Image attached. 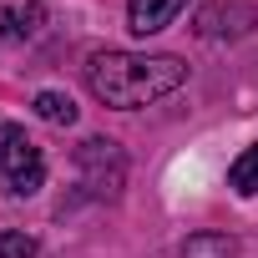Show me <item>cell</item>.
Returning a JSON list of instances; mask_svg holds the SVG:
<instances>
[{"mask_svg":"<svg viewBox=\"0 0 258 258\" xmlns=\"http://www.w3.org/2000/svg\"><path fill=\"white\" fill-rule=\"evenodd\" d=\"M258 26V6L253 0H208V6L198 11V36L203 41H238Z\"/></svg>","mask_w":258,"mask_h":258,"instance_id":"obj_4","label":"cell"},{"mask_svg":"<svg viewBox=\"0 0 258 258\" xmlns=\"http://www.w3.org/2000/svg\"><path fill=\"white\" fill-rule=\"evenodd\" d=\"M36 116L51 121V126H71V121H76V101H71L66 91H41V96H36Z\"/></svg>","mask_w":258,"mask_h":258,"instance_id":"obj_9","label":"cell"},{"mask_svg":"<svg viewBox=\"0 0 258 258\" xmlns=\"http://www.w3.org/2000/svg\"><path fill=\"white\" fill-rule=\"evenodd\" d=\"M0 182H6L16 198H31V192L46 187V152L16 121H0Z\"/></svg>","mask_w":258,"mask_h":258,"instance_id":"obj_2","label":"cell"},{"mask_svg":"<svg viewBox=\"0 0 258 258\" xmlns=\"http://www.w3.org/2000/svg\"><path fill=\"white\" fill-rule=\"evenodd\" d=\"M41 26H46L41 0H11V6H0V41H36Z\"/></svg>","mask_w":258,"mask_h":258,"instance_id":"obj_6","label":"cell"},{"mask_svg":"<svg viewBox=\"0 0 258 258\" xmlns=\"http://www.w3.org/2000/svg\"><path fill=\"white\" fill-rule=\"evenodd\" d=\"M187 81V66L177 56H142V51H96L86 61V86L101 106L137 111L147 101L172 96Z\"/></svg>","mask_w":258,"mask_h":258,"instance_id":"obj_1","label":"cell"},{"mask_svg":"<svg viewBox=\"0 0 258 258\" xmlns=\"http://www.w3.org/2000/svg\"><path fill=\"white\" fill-rule=\"evenodd\" d=\"M0 258H36V238L31 233H0Z\"/></svg>","mask_w":258,"mask_h":258,"instance_id":"obj_10","label":"cell"},{"mask_svg":"<svg viewBox=\"0 0 258 258\" xmlns=\"http://www.w3.org/2000/svg\"><path fill=\"white\" fill-rule=\"evenodd\" d=\"M182 11H187V0H132V6H126V31L132 36H157Z\"/></svg>","mask_w":258,"mask_h":258,"instance_id":"obj_5","label":"cell"},{"mask_svg":"<svg viewBox=\"0 0 258 258\" xmlns=\"http://www.w3.org/2000/svg\"><path fill=\"white\" fill-rule=\"evenodd\" d=\"M177 258H243L238 253V238H228V233H192L182 248H177Z\"/></svg>","mask_w":258,"mask_h":258,"instance_id":"obj_7","label":"cell"},{"mask_svg":"<svg viewBox=\"0 0 258 258\" xmlns=\"http://www.w3.org/2000/svg\"><path fill=\"white\" fill-rule=\"evenodd\" d=\"M76 172H81L86 198H101V203L126 187V157H121V147L111 137H86L76 147Z\"/></svg>","mask_w":258,"mask_h":258,"instance_id":"obj_3","label":"cell"},{"mask_svg":"<svg viewBox=\"0 0 258 258\" xmlns=\"http://www.w3.org/2000/svg\"><path fill=\"white\" fill-rule=\"evenodd\" d=\"M228 187H233L238 198H253V192H258V142L243 147V152L233 157V167H228Z\"/></svg>","mask_w":258,"mask_h":258,"instance_id":"obj_8","label":"cell"}]
</instances>
